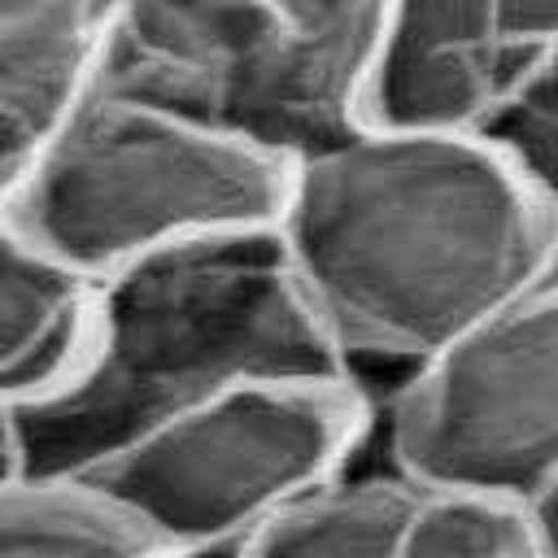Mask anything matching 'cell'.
<instances>
[{
    "instance_id": "cell-4",
    "label": "cell",
    "mask_w": 558,
    "mask_h": 558,
    "mask_svg": "<svg viewBox=\"0 0 558 558\" xmlns=\"http://www.w3.org/2000/svg\"><path fill=\"white\" fill-rule=\"evenodd\" d=\"M379 0L301 22L279 0H109L96 87L296 166L366 131Z\"/></svg>"
},
{
    "instance_id": "cell-5",
    "label": "cell",
    "mask_w": 558,
    "mask_h": 558,
    "mask_svg": "<svg viewBox=\"0 0 558 558\" xmlns=\"http://www.w3.org/2000/svg\"><path fill=\"white\" fill-rule=\"evenodd\" d=\"M375 436V401L344 375L240 384L87 471L166 554H235Z\"/></svg>"
},
{
    "instance_id": "cell-13",
    "label": "cell",
    "mask_w": 558,
    "mask_h": 558,
    "mask_svg": "<svg viewBox=\"0 0 558 558\" xmlns=\"http://www.w3.org/2000/svg\"><path fill=\"white\" fill-rule=\"evenodd\" d=\"M523 532L532 558H558V480L523 506Z\"/></svg>"
},
{
    "instance_id": "cell-17",
    "label": "cell",
    "mask_w": 558,
    "mask_h": 558,
    "mask_svg": "<svg viewBox=\"0 0 558 558\" xmlns=\"http://www.w3.org/2000/svg\"><path fill=\"white\" fill-rule=\"evenodd\" d=\"M170 558H235V554H170Z\"/></svg>"
},
{
    "instance_id": "cell-3",
    "label": "cell",
    "mask_w": 558,
    "mask_h": 558,
    "mask_svg": "<svg viewBox=\"0 0 558 558\" xmlns=\"http://www.w3.org/2000/svg\"><path fill=\"white\" fill-rule=\"evenodd\" d=\"M283 179L266 153L92 83L31 148L9 227L96 283L179 244L270 227Z\"/></svg>"
},
{
    "instance_id": "cell-15",
    "label": "cell",
    "mask_w": 558,
    "mask_h": 558,
    "mask_svg": "<svg viewBox=\"0 0 558 558\" xmlns=\"http://www.w3.org/2000/svg\"><path fill=\"white\" fill-rule=\"evenodd\" d=\"M292 17H301V22H331V17H344V13H357V9H366V4H375V0H279Z\"/></svg>"
},
{
    "instance_id": "cell-11",
    "label": "cell",
    "mask_w": 558,
    "mask_h": 558,
    "mask_svg": "<svg viewBox=\"0 0 558 558\" xmlns=\"http://www.w3.org/2000/svg\"><path fill=\"white\" fill-rule=\"evenodd\" d=\"M0 558H170L92 475L17 471L0 484Z\"/></svg>"
},
{
    "instance_id": "cell-8",
    "label": "cell",
    "mask_w": 558,
    "mask_h": 558,
    "mask_svg": "<svg viewBox=\"0 0 558 558\" xmlns=\"http://www.w3.org/2000/svg\"><path fill=\"white\" fill-rule=\"evenodd\" d=\"M235 558H532L523 510L353 462L296 497Z\"/></svg>"
},
{
    "instance_id": "cell-2",
    "label": "cell",
    "mask_w": 558,
    "mask_h": 558,
    "mask_svg": "<svg viewBox=\"0 0 558 558\" xmlns=\"http://www.w3.org/2000/svg\"><path fill=\"white\" fill-rule=\"evenodd\" d=\"M283 375L344 371L270 227L140 257L92 283L65 375L9 405L22 471L87 475L187 410Z\"/></svg>"
},
{
    "instance_id": "cell-7",
    "label": "cell",
    "mask_w": 558,
    "mask_h": 558,
    "mask_svg": "<svg viewBox=\"0 0 558 558\" xmlns=\"http://www.w3.org/2000/svg\"><path fill=\"white\" fill-rule=\"evenodd\" d=\"M554 48L549 0H379L366 126L484 135Z\"/></svg>"
},
{
    "instance_id": "cell-12",
    "label": "cell",
    "mask_w": 558,
    "mask_h": 558,
    "mask_svg": "<svg viewBox=\"0 0 558 558\" xmlns=\"http://www.w3.org/2000/svg\"><path fill=\"white\" fill-rule=\"evenodd\" d=\"M484 140L558 209V48L501 105Z\"/></svg>"
},
{
    "instance_id": "cell-9",
    "label": "cell",
    "mask_w": 558,
    "mask_h": 558,
    "mask_svg": "<svg viewBox=\"0 0 558 558\" xmlns=\"http://www.w3.org/2000/svg\"><path fill=\"white\" fill-rule=\"evenodd\" d=\"M109 0H0V126L39 144L96 83Z\"/></svg>"
},
{
    "instance_id": "cell-10",
    "label": "cell",
    "mask_w": 558,
    "mask_h": 558,
    "mask_svg": "<svg viewBox=\"0 0 558 558\" xmlns=\"http://www.w3.org/2000/svg\"><path fill=\"white\" fill-rule=\"evenodd\" d=\"M92 283L0 227V401L22 405L52 388L78 353Z\"/></svg>"
},
{
    "instance_id": "cell-16",
    "label": "cell",
    "mask_w": 558,
    "mask_h": 558,
    "mask_svg": "<svg viewBox=\"0 0 558 558\" xmlns=\"http://www.w3.org/2000/svg\"><path fill=\"white\" fill-rule=\"evenodd\" d=\"M22 471V458H17V436H13V418H9V405L0 401V484L13 480Z\"/></svg>"
},
{
    "instance_id": "cell-6",
    "label": "cell",
    "mask_w": 558,
    "mask_h": 558,
    "mask_svg": "<svg viewBox=\"0 0 558 558\" xmlns=\"http://www.w3.org/2000/svg\"><path fill=\"white\" fill-rule=\"evenodd\" d=\"M384 462L523 510L558 480V266L375 401Z\"/></svg>"
},
{
    "instance_id": "cell-14",
    "label": "cell",
    "mask_w": 558,
    "mask_h": 558,
    "mask_svg": "<svg viewBox=\"0 0 558 558\" xmlns=\"http://www.w3.org/2000/svg\"><path fill=\"white\" fill-rule=\"evenodd\" d=\"M31 148H35L31 140H22L17 131L0 126V227H4L9 214H13V201H17V187H22Z\"/></svg>"
},
{
    "instance_id": "cell-1",
    "label": "cell",
    "mask_w": 558,
    "mask_h": 558,
    "mask_svg": "<svg viewBox=\"0 0 558 558\" xmlns=\"http://www.w3.org/2000/svg\"><path fill=\"white\" fill-rule=\"evenodd\" d=\"M270 231L371 401L558 266V209L484 135L449 131L366 126L288 166Z\"/></svg>"
}]
</instances>
